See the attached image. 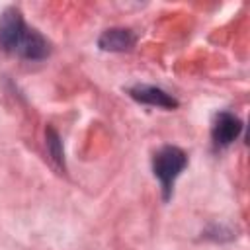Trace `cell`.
Returning a JSON list of instances; mask_svg holds the SVG:
<instances>
[{
    "mask_svg": "<svg viewBox=\"0 0 250 250\" xmlns=\"http://www.w3.org/2000/svg\"><path fill=\"white\" fill-rule=\"evenodd\" d=\"M137 45V33L129 27H109L98 37V47L109 53H125Z\"/></svg>",
    "mask_w": 250,
    "mask_h": 250,
    "instance_id": "obj_5",
    "label": "cell"
},
{
    "mask_svg": "<svg viewBox=\"0 0 250 250\" xmlns=\"http://www.w3.org/2000/svg\"><path fill=\"white\" fill-rule=\"evenodd\" d=\"M0 49L25 61H43L51 55L47 37L27 25L23 14L16 6H10L0 14Z\"/></svg>",
    "mask_w": 250,
    "mask_h": 250,
    "instance_id": "obj_1",
    "label": "cell"
},
{
    "mask_svg": "<svg viewBox=\"0 0 250 250\" xmlns=\"http://www.w3.org/2000/svg\"><path fill=\"white\" fill-rule=\"evenodd\" d=\"M188 166V154L174 145H164L152 154V174L160 184L162 199L168 201L174 193V184L178 176Z\"/></svg>",
    "mask_w": 250,
    "mask_h": 250,
    "instance_id": "obj_2",
    "label": "cell"
},
{
    "mask_svg": "<svg viewBox=\"0 0 250 250\" xmlns=\"http://www.w3.org/2000/svg\"><path fill=\"white\" fill-rule=\"evenodd\" d=\"M127 94L145 105H152V107H162V109H176L180 105V102L168 94L166 90L158 88V86H150V84H135L131 88H127Z\"/></svg>",
    "mask_w": 250,
    "mask_h": 250,
    "instance_id": "obj_4",
    "label": "cell"
},
{
    "mask_svg": "<svg viewBox=\"0 0 250 250\" xmlns=\"http://www.w3.org/2000/svg\"><path fill=\"white\" fill-rule=\"evenodd\" d=\"M45 145H47V150L51 154V158L57 162L59 168H64V150H62V141L59 137V133L49 125L45 129Z\"/></svg>",
    "mask_w": 250,
    "mask_h": 250,
    "instance_id": "obj_6",
    "label": "cell"
},
{
    "mask_svg": "<svg viewBox=\"0 0 250 250\" xmlns=\"http://www.w3.org/2000/svg\"><path fill=\"white\" fill-rule=\"evenodd\" d=\"M244 129L242 119L232 111H219L211 123V141L217 148L232 145Z\"/></svg>",
    "mask_w": 250,
    "mask_h": 250,
    "instance_id": "obj_3",
    "label": "cell"
}]
</instances>
